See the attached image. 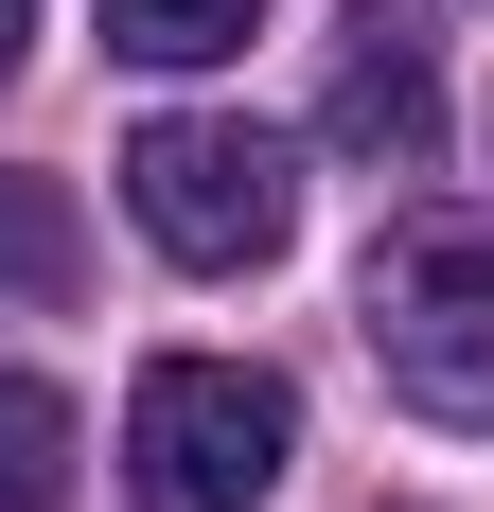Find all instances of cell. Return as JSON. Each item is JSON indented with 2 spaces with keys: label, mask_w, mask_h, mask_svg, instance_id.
I'll return each mask as SVG.
<instances>
[{
  "label": "cell",
  "mask_w": 494,
  "mask_h": 512,
  "mask_svg": "<svg viewBox=\"0 0 494 512\" xmlns=\"http://www.w3.org/2000/svg\"><path fill=\"white\" fill-rule=\"evenodd\" d=\"M283 460H300V407L247 354H159L124 389V495L142 512H265Z\"/></svg>",
  "instance_id": "6da1fadb"
},
{
  "label": "cell",
  "mask_w": 494,
  "mask_h": 512,
  "mask_svg": "<svg viewBox=\"0 0 494 512\" xmlns=\"http://www.w3.org/2000/svg\"><path fill=\"white\" fill-rule=\"evenodd\" d=\"M353 336L424 424H494V230H389L353 283Z\"/></svg>",
  "instance_id": "7a4b0ae2"
},
{
  "label": "cell",
  "mask_w": 494,
  "mask_h": 512,
  "mask_svg": "<svg viewBox=\"0 0 494 512\" xmlns=\"http://www.w3.org/2000/svg\"><path fill=\"white\" fill-rule=\"evenodd\" d=\"M124 212H142L177 265H265V248L300 230V159L265 142V124L177 106V124H142V142H124Z\"/></svg>",
  "instance_id": "3957f363"
},
{
  "label": "cell",
  "mask_w": 494,
  "mask_h": 512,
  "mask_svg": "<svg viewBox=\"0 0 494 512\" xmlns=\"http://www.w3.org/2000/svg\"><path fill=\"white\" fill-rule=\"evenodd\" d=\"M318 142L336 159H371V177H406V159L442 142V71H424V36H406L389 0L336 36V89H318Z\"/></svg>",
  "instance_id": "277c9868"
},
{
  "label": "cell",
  "mask_w": 494,
  "mask_h": 512,
  "mask_svg": "<svg viewBox=\"0 0 494 512\" xmlns=\"http://www.w3.org/2000/svg\"><path fill=\"white\" fill-rule=\"evenodd\" d=\"M71 265H89L71 195H53V177H0V301H18V318H36V301H71Z\"/></svg>",
  "instance_id": "5b68a950"
},
{
  "label": "cell",
  "mask_w": 494,
  "mask_h": 512,
  "mask_svg": "<svg viewBox=\"0 0 494 512\" xmlns=\"http://www.w3.org/2000/svg\"><path fill=\"white\" fill-rule=\"evenodd\" d=\"M0 512H71V389L0 371Z\"/></svg>",
  "instance_id": "8992f818"
},
{
  "label": "cell",
  "mask_w": 494,
  "mask_h": 512,
  "mask_svg": "<svg viewBox=\"0 0 494 512\" xmlns=\"http://www.w3.org/2000/svg\"><path fill=\"white\" fill-rule=\"evenodd\" d=\"M247 18H265V0H106V53H142V71H212V53H247Z\"/></svg>",
  "instance_id": "52a82bcc"
},
{
  "label": "cell",
  "mask_w": 494,
  "mask_h": 512,
  "mask_svg": "<svg viewBox=\"0 0 494 512\" xmlns=\"http://www.w3.org/2000/svg\"><path fill=\"white\" fill-rule=\"evenodd\" d=\"M18 36H36V0H0V71H18Z\"/></svg>",
  "instance_id": "ba28073f"
}]
</instances>
